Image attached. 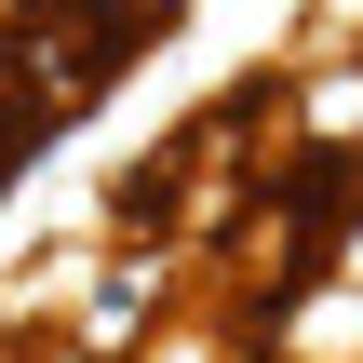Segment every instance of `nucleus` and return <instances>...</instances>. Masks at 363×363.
I'll return each instance as SVG.
<instances>
[{
	"label": "nucleus",
	"instance_id": "nucleus-1",
	"mask_svg": "<svg viewBox=\"0 0 363 363\" xmlns=\"http://www.w3.org/2000/svg\"><path fill=\"white\" fill-rule=\"evenodd\" d=\"M148 40H162V13H0V94L40 135H67Z\"/></svg>",
	"mask_w": 363,
	"mask_h": 363
}]
</instances>
